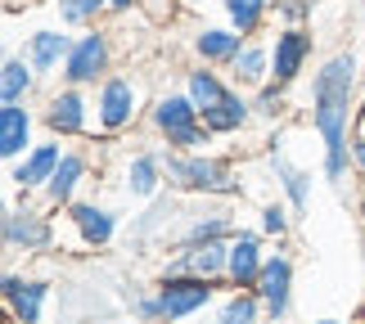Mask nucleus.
I'll use <instances>...</instances> for the list:
<instances>
[{"instance_id":"f257e3e1","label":"nucleus","mask_w":365,"mask_h":324,"mask_svg":"<svg viewBox=\"0 0 365 324\" xmlns=\"http://www.w3.org/2000/svg\"><path fill=\"white\" fill-rule=\"evenodd\" d=\"M356 81L361 59L352 50H334L320 59L312 77V131L320 135V167L334 189L347 185V162H352V131H356Z\"/></svg>"},{"instance_id":"f03ea898","label":"nucleus","mask_w":365,"mask_h":324,"mask_svg":"<svg viewBox=\"0 0 365 324\" xmlns=\"http://www.w3.org/2000/svg\"><path fill=\"white\" fill-rule=\"evenodd\" d=\"M149 126H153V135H158L172 153H207V145L217 140L203 126V113L194 108V100L185 90L158 95V100L149 104Z\"/></svg>"},{"instance_id":"7ed1b4c3","label":"nucleus","mask_w":365,"mask_h":324,"mask_svg":"<svg viewBox=\"0 0 365 324\" xmlns=\"http://www.w3.org/2000/svg\"><path fill=\"white\" fill-rule=\"evenodd\" d=\"M163 172L172 189L185 194H203V199H230L240 194V172L230 167V158L217 153H163Z\"/></svg>"},{"instance_id":"20e7f679","label":"nucleus","mask_w":365,"mask_h":324,"mask_svg":"<svg viewBox=\"0 0 365 324\" xmlns=\"http://www.w3.org/2000/svg\"><path fill=\"white\" fill-rule=\"evenodd\" d=\"M221 288L230 293L226 279H190V275H158V302H163V324H190L194 315L212 311Z\"/></svg>"},{"instance_id":"39448f33","label":"nucleus","mask_w":365,"mask_h":324,"mask_svg":"<svg viewBox=\"0 0 365 324\" xmlns=\"http://www.w3.org/2000/svg\"><path fill=\"white\" fill-rule=\"evenodd\" d=\"M140 108H145V90H140V81L131 73H113L95 86V122H100L108 135L131 131Z\"/></svg>"},{"instance_id":"423d86ee","label":"nucleus","mask_w":365,"mask_h":324,"mask_svg":"<svg viewBox=\"0 0 365 324\" xmlns=\"http://www.w3.org/2000/svg\"><path fill=\"white\" fill-rule=\"evenodd\" d=\"M108 68H113V41H108V32L104 27H81L59 77H63V86L86 90V86H100L104 77H113Z\"/></svg>"},{"instance_id":"0eeeda50","label":"nucleus","mask_w":365,"mask_h":324,"mask_svg":"<svg viewBox=\"0 0 365 324\" xmlns=\"http://www.w3.org/2000/svg\"><path fill=\"white\" fill-rule=\"evenodd\" d=\"M0 298H5V315L14 324H41L46 320V302H50V279L5 271V279H0Z\"/></svg>"},{"instance_id":"6e6552de","label":"nucleus","mask_w":365,"mask_h":324,"mask_svg":"<svg viewBox=\"0 0 365 324\" xmlns=\"http://www.w3.org/2000/svg\"><path fill=\"white\" fill-rule=\"evenodd\" d=\"M266 306V324H284L289 311H293V257L284 248L266 252V271L257 279V288H252Z\"/></svg>"},{"instance_id":"1a4fd4ad","label":"nucleus","mask_w":365,"mask_h":324,"mask_svg":"<svg viewBox=\"0 0 365 324\" xmlns=\"http://www.w3.org/2000/svg\"><path fill=\"white\" fill-rule=\"evenodd\" d=\"M0 239H5L9 252H46L54 244V221L41 216L32 203H9L5 221H0Z\"/></svg>"},{"instance_id":"9d476101","label":"nucleus","mask_w":365,"mask_h":324,"mask_svg":"<svg viewBox=\"0 0 365 324\" xmlns=\"http://www.w3.org/2000/svg\"><path fill=\"white\" fill-rule=\"evenodd\" d=\"M41 122L50 126L54 140L63 135H86L91 131V100L81 86H59L46 100V108H41Z\"/></svg>"},{"instance_id":"9b49d317","label":"nucleus","mask_w":365,"mask_h":324,"mask_svg":"<svg viewBox=\"0 0 365 324\" xmlns=\"http://www.w3.org/2000/svg\"><path fill=\"white\" fill-rule=\"evenodd\" d=\"M230 244H176L163 275H190V279H226Z\"/></svg>"},{"instance_id":"f8f14e48","label":"nucleus","mask_w":365,"mask_h":324,"mask_svg":"<svg viewBox=\"0 0 365 324\" xmlns=\"http://www.w3.org/2000/svg\"><path fill=\"white\" fill-rule=\"evenodd\" d=\"M312 50H316V36L307 27H279L271 41V81L293 86L302 77V68L312 63Z\"/></svg>"},{"instance_id":"ddd939ff","label":"nucleus","mask_w":365,"mask_h":324,"mask_svg":"<svg viewBox=\"0 0 365 324\" xmlns=\"http://www.w3.org/2000/svg\"><path fill=\"white\" fill-rule=\"evenodd\" d=\"M262 230H235L230 239V266H226V284L230 293H252L266 271V248H262Z\"/></svg>"},{"instance_id":"4468645a","label":"nucleus","mask_w":365,"mask_h":324,"mask_svg":"<svg viewBox=\"0 0 365 324\" xmlns=\"http://www.w3.org/2000/svg\"><path fill=\"white\" fill-rule=\"evenodd\" d=\"M63 145L59 140H46V145H32V153L27 158H19L9 167V185L19 189V194H32V189H46L54 172H59V162H63Z\"/></svg>"},{"instance_id":"2eb2a0df","label":"nucleus","mask_w":365,"mask_h":324,"mask_svg":"<svg viewBox=\"0 0 365 324\" xmlns=\"http://www.w3.org/2000/svg\"><path fill=\"white\" fill-rule=\"evenodd\" d=\"M68 221H73V230L81 239V248H108L118 239V212L95 199H77L73 207H68Z\"/></svg>"},{"instance_id":"dca6fc26","label":"nucleus","mask_w":365,"mask_h":324,"mask_svg":"<svg viewBox=\"0 0 365 324\" xmlns=\"http://www.w3.org/2000/svg\"><path fill=\"white\" fill-rule=\"evenodd\" d=\"M73 41L68 36V27H41L23 41V59L36 68V77H50V73H63L68 54H73Z\"/></svg>"},{"instance_id":"f3484780","label":"nucleus","mask_w":365,"mask_h":324,"mask_svg":"<svg viewBox=\"0 0 365 324\" xmlns=\"http://www.w3.org/2000/svg\"><path fill=\"white\" fill-rule=\"evenodd\" d=\"M32 126L36 117L27 104H0V158L9 167L32 153Z\"/></svg>"},{"instance_id":"a211bd4d","label":"nucleus","mask_w":365,"mask_h":324,"mask_svg":"<svg viewBox=\"0 0 365 324\" xmlns=\"http://www.w3.org/2000/svg\"><path fill=\"white\" fill-rule=\"evenodd\" d=\"M194 54H199V63H207V68H230L235 59H240V50L248 46V36L244 32H235V27L226 23V27H199L194 32Z\"/></svg>"},{"instance_id":"6ab92c4d","label":"nucleus","mask_w":365,"mask_h":324,"mask_svg":"<svg viewBox=\"0 0 365 324\" xmlns=\"http://www.w3.org/2000/svg\"><path fill=\"white\" fill-rule=\"evenodd\" d=\"M86 176H91V158H86V153H77V149H68L63 162H59V172H54V180L41 194H46L50 207H73L81 185H86Z\"/></svg>"},{"instance_id":"aec40b11","label":"nucleus","mask_w":365,"mask_h":324,"mask_svg":"<svg viewBox=\"0 0 365 324\" xmlns=\"http://www.w3.org/2000/svg\"><path fill=\"white\" fill-rule=\"evenodd\" d=\"M163 180H167L163 153H135L122 172V189H126V199H158Z\"/></svg>"},{"instance_id":"412c9836","label":"nucleus","mask_w":365,"mask_h":324,"mask_svg":"<svg viewBox=\"0 0 365 324\" xmlns=\"http://www.w3.org/2000/svg\"><path fill=\"white\" fill-rule=\"evenodd\" d=\"M235 230H240V221H235L226 207H212V212H203V216H190L176 244H230Z\"/></svg>"},{"instance_id":"4be33fe9","label":"nucleus","mask_w":365,"mask_h":324,"mask_svg":"<svg viewBox=\"0 0 365 324\" xmlns=\"http://www.w3.org/2000/svg\"><path fill=\"white\" fill-rule=\"evenodd\" d=\"M230 90H235V81H226L221 73H212L207 63H199V68H190V73H185V95L194 100V108H199V113H212Z\"/></svg>"},{"instance_id":"5701e85b","label":"nucleus","mask_w":365,"mask_h":324,"mask_svg":"<svg viewBox=\"0 0 365 324\" xmlns=\"http://www.w3.org/2000/svg\"><path fill=\"white\" fill-rule=\"evenodd\" d=\"M248 122H252V100H248V95H240V86H235L212 113H203V126L212 135H240Z\"/></svg>"},{"instance_id":"b1692460","label":"nucleus","mask_w":365,"mask_h":324,"mask_svg":"<svg viewBox=\"0 0 365 324\" xmlns=\"http://www.w3.org/2000/svg\"><path fill=\"white\" fill-rule=\"evenodd\" d=\"M230 81L235 86H248V90H262L266 81H271V46L248 41V46L240 50V59L230 63Z\"/></svg>"},{"instance_id":"393cba45","label":"nucleus","mask_w":365,"mask_h":324,"mask_svg":"<svg viewBox=\"0 0 365 324\" xmlns=\"http://www.w3.org/2000/svg\"><path fill=\"white\" fill-rule=\"evenodd\" d=\"M32 90H36V68L23 54H5V63H0V104H27Z\"/></svg>"},{"instance_id":"a878e982","label":"nucleus","mask_w":365,"mask_h":324,"mask_svg":"<svg viewBox=\"0 0 365 324\" xmlns=\"http://www.w3.org/2000/svg\"><path fill=\"white\" fill-rule=\"evenodd\" d=\"M207 324H266V306L257 293H226V298H217Z\"/></svg>"},{"instance_id":"bb28decb","label":"nucleus","mask_w":365,"mask_h":324,"mask_svg":"<svg viewBox=\"0 0 365 324\" xmlns=\"http://www.w3.org/2000/svg\"><path fill=\"white\" fill-rule=\"evenodd\" d=\"M271 167H275V180L279 189H284V199L293 212H307L312 207V172H302V167H293L289 158H279V149L271 153Z\"/></svg>"},{"instance_id":"cd10ccee","label":"nucleus","mask_w":365,"mask_h":324,"mask_svg":"<svg viewBox=\"0 0 365 324\" xmlns=\"http://www.w3.org/2000/svg\"><path fill=\"white\" fill-rule=\"evenodd\" d=\"M221 9H226V19H230L235 32L257 36V27L266 23V14L275 9V0H221Z\"/></svg>"},{"instance_id":"c85d7f7f","label":"nucleus","mask_w":365,"mask_h":324,"mask_svg":"<svg viewBox=\"0 0 365 324\" xmlns=\"http://www.w3.org/2000/svg\"><path fill=\"white\" fill-rule=\"evenodd\" d=\"M108 0H59V27H95Z\"/></svg>"},{"instance_id":"c756f323","label":"nucleus","mask_w":365,"mask_h":324,"mask_svg":"<svg viewBox=\"0 0 365 324\" xmlns=\"http://www.w3.org/2000/svg\"><path fill=\"white\" fill-rule=\"evenodd\" d=\"M289 225H293V207L289 203H262V221H257V230L266 239H284L289 234Z\"/></svg>"},{"instance_id":"7c9ffc66","label":"nucleus","mask_w":365,"mask_h":324,"mask_svg":"<svg viewBox=\"0 0 365 324\" xmlns=\"http://www.w3.org/2000/svg\"><path fill=\"white\" fill-rule=\"evenodd\" d=\"M279 108H284V86L279 81H266L257 90V100H252V113H262V117H279Z\"/></svg>"},{"instance_id":"2f4dec72","label":"nucleus","mask_w":365,"mask_h":324,"mask_svg":"<svg viewBox=\"0 0 365 324\" xmlns=\"http://www.w3.org/2000/svg\"><path fill=\"white\" fill-rule=\"evenodd\" d=\"M131 311L140 324H163V302H158V293H140V298L131 302Z\"/></svg>"},{"instance_id":"473e14b6","label":"nucleus","mask_w":365,"mask_h":324,"mask_svg":"<svg viewBox=\"0 0 365 324\" xmlns=\"http://www.w3.org/2000/svg\"><path fill=\"white\" fill-rule=\"evenodd\" d=\"M275 14L284 27H302V19H312V0H275Z\"/></svg>"},{"instance_id":"72a5a7b5","label":"nucleus","mask_w":365,"mask_h":324,"mask_svg":"<svg viewBox=\"0 0 365 324\" xmlns=\"http://www.w3.org/2000/svg\"><path fill=\"white\" fill-rule=\"evenodd\" d=\"M352 167L365 176V135H352Z\"/></svg>"},{"instance_id":"f704fd0d","label":"nucleus","mask_w":365,"mask_h":324,"mask_svg":"<svg viewBox=\"0 0 365 324\" xmlns=\"http://www.w3.org/2000/svg\"><path fill=\"white\" fill-rule=\"evenodd\" d=\"M140 5V0H108V9H113V14H126V9H135Z\"/></svg>"},{"instance_id":"c9c22d12","label":"nucleus","mask_w":365,"mask_h":324,"mask_svg":"<svg viewBox=\"0 0 365 324\" xmlns=\"http://www.w3.org/2000/svg\"><path fill=\"white\" fill-rule=\"evenodd\" d=\"M312 324H347V320H334V315H325V320H312Z\"/></svg>"},{"instance_id":"e433bc0d","label":"nucleus","mask_w":365,"mask_h":324,"mask_svg":"<svg viewBox=\"0 0 365 324\" xmlns=\"http://www.w3.org/2000/svg\"><path fill=\"white\" fill-rule=\"evenodd\" d=\"M356 324H365V302H361V311H356Z\"/></svg>"},{"instance_id":"4c0bfd02","label":"nucleus","mask_w":365,"mask_h":324,"mask_svg":"<svg viewBox=\"0 0 365 324\" xmlns=\"http://www.w3.org/2000/svg\"><path fill=\"white\" fill-rule=\"evenodd\" d=\"M180 5H199V0H180Z\"/></svg>"},{"instance_id":"58836bf2","label":"nucleus","mask_w":365,"mask_h":324,"mask_svg":"<svg viewBox=\"0 0 365 324\" xmlns=\"http://www.w3.org/2000/svg\"><path fill=\"white\" fill-rule=\"evenodd\" d=\"M361 216H365V203H361Z\"/></svg>"}]
</instances>
